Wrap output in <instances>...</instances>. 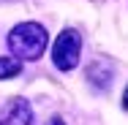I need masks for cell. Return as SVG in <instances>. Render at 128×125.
<instances>
[{"instance_id": "cell-2", "label": "cell", "mask_w": 128, "mask_h": 125, "mask_svg": "<svg viewBox=\"0 0 128 125\" xmlns=\"http://www.w3.org/2000/svg\"><path fill=\"white\" fill-rule=\"evenodd\" d=\"M79 57H82V35L74 27H66L52 46V63L57 71H74L79 65Z\"/></svg>"}, {"instance_id": "cell-5", "label": "cell", "mask_w": 128, "mask_h": 125, "mask_svg": "<svg viewBox=\"0 0 128 125\" xmlns=\"http://www.w3.org/2000/svg\"><path fill=\"white\" fill-rule=\"evenodd\" d=\"M46 125H66V123H63L60 117H52V120H49V123H46Z\"/></svg>"}, {"instance_id": "cell-1", "label": "cell", "mask_w": 128, "mask_h": 125, "mask_svg": "<svg viewBox=\"0 0 128 125\" xmlns=\"http://www.w3.org/2000/svg\"><path fill=\"white\" fill-rule=\"evenodd\" d=\"M6 44L14 52L16 60H38L44 54V49H46V44H49V35L36 22H22V25H16L8 33Z\"/></svg>"}, {"instance_id": "cell-3", "label": "cell", "mask_w": 128, "mask_h": 125, "mask_svg": "<svg viewBox=\"0 0 128 125\" xmlns=\"http://www.w3.org/2000/svg\"><path fill=\"white\" fill-rule=\"evenodd\" d=\"M0 125H33V109L25 98H8L0 106Z\"/></svg>"}, {"instance_id": "cell-4", "label": "cell", "mask_w": 128, "mask_h": 125, "mask_svg": "<svg viewBox=\"0 0 128 125\" xmlns=\"http://www.w3.org/2000/svg\"><path fill=\"white\" fill-rule=\"evenodd\" d=\"M22 71V60L16 57H0V79H14Z\"/></svg>"}, {"instance_id": "cell-6", "label": "cell", "mask_w": 128, "mask_h": 125, "mask_svg": "<svg viewBox=\"0 0 128 125\" xmlns=\"http://www.w3.org/2000/svg\"><path fill=\"white\" fill-rule=\"evenodd\" d=\"M123 109H128V87H126V93H123Z\"/></svg>"}]
</instances>
